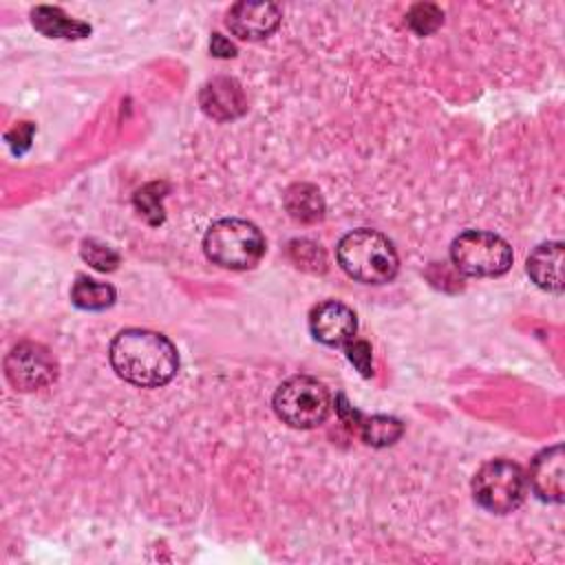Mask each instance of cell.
<instances>
[{"instance_id":"7a4b0ae2","label":"cell","mask_w":565,"mask_h":565,"mask_svg":"<svg viewBox=\"0 0 565 565\" xmlns=\"http://www.w3.org/2000/svg\"><path fill=\"white\" fill-rule=\"evenodd\" d=\"M335 256L344 274L364 285H384L395 278L399 267L393 243L369 227L344 234L338 243Z\"/></svg>"},{"instance_id":"8fae6325","label":"cell","mask_w":565,"mask_h":565,"mask_svg":"<svg viewBox=\"0 0 565 565\" xmlns=\"http://www.w3.org/2000/svg\"><path fill=\"white\" fill-rule=\"evenodd\" d=\"M201 108L207 117L218 119V121H227V119H236L245 113L247 108V99L245 93L241 88V84L232 77H214L210 79L199 95Z\"/></svg>"},{"instance_id":"44dd1931","label":"cell","mask_w":565,"mask_h":565,"mask_svg":"<svg viewBox=\"0 0 565 565\" xmlns=\"http://www.w3.org/2000/svg\"><path fill=\"white\" fill-rule=\"evenodd\" d=\"M210 49H212V53H214L216 57H232V55H236L234 44H232L230 40H225L221 33H214V35H212Z\"/></svg>"},{"instance_id":"9a60e30c","label":"cell","mask_w":565,"mask_h":565,"mask_svg":"<svg viewBox=\"0 0 565 565\" xmlns=\"http://www.w3.org/2000/svg\"><path fill=\"white\" fill-rule=\"evenodd\" d=\"M285 205H287V212L302 223H313L322 218V212H324V201L320 192L307 183L291 185L285 194Z\"/></svg>"},{"instance_id":"5bb4252c","label":"cell","mask_w":565,"mask_h":565,"mask_svg":"<svg viewBox=\"0 0 565 565\" xmlns=\"http://www.w3.org/2000/svg\"><path fill=\"white\" fill-rule=\"evenodd\" d=\"M349 426L353 430L360 433V437L369 444V446H391L395 444L402 433H404V426L399 419L395 417H388V415H373V417H362L358 411L353 413V417L349 419Z\"/></svg>"},{"instance_id":"e0dca14e","label":"cell","mask_w":565,"mask_h":565,"mask_svg":"<svg viewBox=\"0 0 565 565\" xmlns=\"http://www.w3.org/2000/svg\"><path fill=\"white\" fill-rule=\"evenodd\" d=\"M163 188H166L163 183H148V185H143V188L135 194V205H137L139 214H141L148 223H152V225H157V223L163 221V207H161V199H163L161 190H163Z\"/></svg>"},{"instance_id":"30bf717a","label":"cell","mask_w":565,"mask_h":565,"mask_svg":"<svg viewBox=\"0 0 565 565\" xmlns=\"http://www.w3.org/2000/svg\"><path fill=\"white\" fill-rule=\"evenodd\" d=\"M530 486L534 490V494L541 501L547 503H561L563 494H565V466H563V446H550L545 450H541L532 463H530Z\"/></svg>"},{"instance_id":"3957f363","label":"cell","mask_w":565,"mask_h":565,"mask_svg":"<svg viewBox=\"0 0 565 565\" xmlns=\"http://www.w3.org/2000/svg\"><path fill=\"white\" fill-rule=\"evenodd\" d=\"M205 256L225 269H252L265 254L260 230L243 218H221L203 236Z\"/></svg>"},{"instance_id":"ac0fdd59","label":"cell","mask_w":565,"mask_h":565,"mask_svg":"<svg viewBox=\"0 0 565 565\" xmlns=\"http://www.w3.org/2000/svg\"><path fill=\"white\" fill-rule=\"evenodd\" d=\"M444 20V13L439 11V7L435 4H415L408 15H406V22L408 26L417 33V35H428L433 33Z\"/></svg>"},{"instance_id":"2e32d148","label":"cell","mask_w":565,"mask_h":565,"mask_svg":"<svg viewBox=\"0 0 565 565\" xmlns=\"http://www.w3.org/2000/svg\"><path fill=\"white\" fill-rule=\"evenodd\" d=\"M71 300L75 307L86 309V311H102L108 309L115 302V289L106 282L93 280L88 276H79L73 282L71 289Z\"/></svg>"},{"instance_id":"ffe728a7","label":"cell","mask_w":565,"mask_h":565,"mask_svg":"<svg viewBox=\"0 0 565 565\" xmlns=\"http://www.w3.org/2000/svg\"><path fill=\"white\" fill-rule=\"evenodd\" d=\"M347 347V358L358 366V371L369 377L373 373V364H371V347L364 340H351L344 344Z\"/></svg>"},{"instance_id":"277c9868","label":"cell","mask_w":565,"mask_h":565,"mask_svg":"<svg viewBox=\"0 0 565 565\" xmlns=\"http://www.w3.org/2000/svg\"><path fill=\"white\" fill-rule=\"evenodd\" d=\"M271 404L276 415L291 428H313L327 419L331 393L311 375H294L276 388Z\"/></svg>"},{"instance_id":"5b68a950","label":"cell","mask_w":565,"mask_h":565,"mask_svg":"<svg viewBox=\"0 0 565 565\" xmlns=\"http://www.w3.org/2000/svg\"><path fill=\"white\" fill-rule=\"evenodd\" d=\"M450 260L466 276L494 278L510 269L512 247L499 234L466 230L450 243Z\"/></svg>"},{"instance_id":"7c38bea8","label":"cell","mask_w":565,"mask_h":565,"mask_svg":"<svg viewBox=\"0 0 565 565\" xmlns=\"http://www.w3.org/2000/svg\"><path fill=\"white\" fill-rule=\"evenodd\" d=\"M527 274L536 287L561 294L563 291V243H543L527 258Z\"/></svg>"},{"instance_id":"8992f818","label":"cell","mask_w":565,"mask_h":565,"mask_svg":"<svg viewBox=\"0 0 565 565\" xmlns=\"http://www.w3.org/2000/svg\"><path fill=\"white\" fill-rule=\"evenodd\" d=\"M527 492V477L523 468L510 459L486 461L475 479L472 494L475 501L494 514H508L516 510Z\"/></svg>"},{"instance_id":"52a82bcc","label":"cell","mask_w":565,"mask_h":565,"mask_svg":"<svg viewBox=\"0 0 565 565\" xmlns=\"http://www.w3.org/2000/svg\"><path fill=\"white\" fill-rule=\"evenodd\" d=\"M4 375L15 391H38L57 377V362L38 342H20L4 358Z\"/></svg>"},{"instance_id":"9c48e42d","label":"cell","mask_w":565,"mask_h":565,"mask_svg":"<svg viewBox=\"0 0 565 565\" xmlns=\"http://www.w3.org/2000/svg\"><path fill=\"white\" fill-rule=\"evenodd\" d=\"M227 29L241 40H263L280 24V9L271 2H236L225 18Z\"/></svg>"},{"instance_id":"4fadbf2b","label":"cell","mask_w":565,"mask_h":565,"mask_svg":"<svg viewBox=\"0 0 565 565\" xmlns=\"http://www.w3.org/2000/svg\"><path fill=\"white\" fill-rule=\"evenodd\" d=\"M31 22L46 38L79 40V38H86L90 33V26L86 22L68 18L57 7H35L31 11Z\"/></svg>"},{"instance_id":"6da1fadb","label":"cell","mask_w":565,"mask_h":565,"mask_svg":"<svg viewBox=\"0 0 565 565\" xmlns=\"http://www.w3.org/2000/svg\"><path fill=\"white\" fill-rule=\"evenodd\" d=\"M110 364L121 380L143 388H157L177 375L179 353L163 333L124 329L110 342Z\"/></svg>"},{"instance_id":"ba28073f","label":"cell","mask_w":565,"mask_h":565,"mask_svg":"<svg viewBox=\"0 0 565 565\" xmlns=\"http://www.w3.org/2000/svg\"><path fill=\"white\" fill-rule=\"evenodd\" d=\"M358 318L351 307L338 300H324L309 313L311 335L329 347H342L355 338Z\"/></svg>"},{"instance_id":"d6986e66","label":"cell","mask_w":565,"mask_h":565,"mask_svg":"<svg viewBox=\"0 0 565 565\" xmlns=\"http://www.w3.org/2000/svg\"><path fill=\"white\" fill-rule=\"evenodd\" d=\"M82 258L99 271H113L119 265L117 252H113L108 245L93 238L82 243Z\"/></svg>"}]
</instances>
